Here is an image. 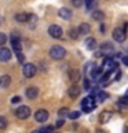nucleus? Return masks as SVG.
I'll return each instance as SVG.
<instances>
[{"label": "nucleus", "instance_id": "obj_10", "mask_svg": "<svg viewBox=\"0 0 128 133\" xmlns=\"http://www.w3.org/2000/svg\"><path fill=\"white\" fill-rule=\"evenodd\" d=\"M25 94H26L28 98L33 100V98H36L37 96H39V89H37V87H35V86H30V87H28V89H26Z\"/></svg>", "mask_w": 128, "mask_h": 133}, {"label": "nucleus", "instance_id": "obj_9", "mask_svg": "<svg viewBox=\"0 0 128 133\" xmlns=\"http://www.w3.org/2000/svg\"><path fill=\"white\" fill-rule=\"evenodd\" d=\"M10 58H11L10 49H7V47H0V61L6 62V61H10Z\"/></svg>", "mask_w": 128, "mask_h": 133}, {"label": "nucleus", "instance_id": "obj_16", "mask_svg": "<svg viewBox=\"0 0 128 133\" xmlns=\"http://www.w3.org/2000/svg\"><path fill=\"white\" fill-rule=\"evenodd\" d=\"M90 25L88 24H85V22H83L80 26L77 28V31H78V35H87V33H90Z\"/></svg>", "mask_w": 128, "mask_h": 133}, {"label": "nucleus", "instance_id": "obj_8", "mask_svg": "<svg viewBox=\"0 0 128 133\" xmlns=\"http://www.w3.org/2000/svg\"><path fill=\"white\" fill-rule=\"evenodd\" d=\"M15 19L18 22H28L29 19H36L35 15H30V14H26V12H19V14L15 15Z\"/></svg>", "mask_w": 128, "mask_h": 133}, {"label": "nucleus", "instance_id": "obj_6", "mask_svg": "<svg viewBox=\"0 0 128 133\" xmlns=\"http://www.w3.org/2000/svg\"><path fill=\"white\" fill-rule=\"evenodd\" d=\"M48 33L50 36L54 37V39H59V37H62V28L59 26V25H51V26L48 28Z\"/></svg>", "mask_w": 128, "mask_h": 133}, {"label": "nucleus", "instance_id": "obj_40", "mask_svg": "<svg viewBox=\"0 0 128 133\" xmlns=\"http://www.w3.org/2000/svg\"><path fill=\"white\" fill-rule=\"evenodd\" d=\"M51 133H54V132H51Z\"/></svg>", "mask_w": 128, "mask_h": 133}, {"label": "nucleus", "instance_id": "obj_33", "mask_svg": "<svg viewBox=\"0 0 128 133\" xmlns=\"http://www.w3.org/2000/svg\"><path fill=\"white\" fill-rule=\"evenodd\" d=\"M63 122H65L63 119H58V121H57V123H55V126H57V128H61V126H63Z\"/></svg>", "mask_w": 128, "mask_h": 133}, {"label": "nucleus", "instance_id": "obj_1", "mask_svg": "<svg viewBox=\"0 0 128 133\" xmlns=\"http://www.w3.org/2000/svg\"><path fill=\"white\" fill-rule=\"evenodd\" d=\"M65 56H66V50L62 46H54L50 50V57L52 60H62Z\"/></svg>", "mask_w": 128, "mask_h": 133}, {"label": "nucleus", "instance_id": "obj_34", "mask_svg": "<svg viewBox=\"0 0 128 133\" xmlns=\"http://www.w3.org/2000/svg\"><path fill=\"white\" fill-rule=\"evenodd\" d=\"M84 87H85V90H90V81H88V79H85V81H84Z\"/></svg>", "mask_w": 128, "mask_h": 133}, {"label": "nucleus", "instance_id": "obj_21", "mask_svg": "<svg viewBox=\"0 0 128 133\" xmlns=\"http://www.w3.org/2000/svg\"><path fill=\"white\" fill-rule=\"evenodd\" d=\"M118 105L120 107H127L128 105V96H123V97H120Z\"/></svg>", "mask_w": 128, "mask_h": 133}, {"label": "nucleus", "instance_id": "obj_7", "mask_svg": "<svg viewBox=\"0 0 128 133\" xmlns=\"http://www.w3.org/2000/svg\"><path fill=\"white\" fill-rule=\"evenodd\" d=\"M35 119H36V122H40V123H43L45 122V121L48 119V111H45V110H37L36 111V114H35Z\"/></svg>", "mask_w": 128, "mask_h": 133}, {"label": "nucleus", "instance_id": "obj_19", "mask_svg": "<svg viewBox=\"0 0 128 133\" xmlns=\"http://www.w3.org/2000/svg\"><path fill=\"white\" fill-rule=\"evenodd\" d=\"M95 97H97V100H99V101H105L106 98H109V94L106 93V91H99V93L95 96Z\"/></svg>", "mask_w": 128, "mask_h": 133}, {"label": "nucleus", "instance_id": "obj_25", "mask_svg": "<svg viewBox=\"0 0 128 133\" xmlns=\"http://www.w3.org/2000/svg\"><path fill=\"white\" fill-rule=\"evenodd\" d=\"M7 125H8L7 119L4 118V116H0V129H6Z\"/></svg>", "mask_w": 128, "mask_h": 133}, {"label": "nucleus", "instance_id": "obj_31", "mask_svg": "<svg viewBox=\"0 0 128 133\" xmlns=\"http://www.w3.org/2000/svg\"><path fill=\"white\" fill-rule=\"evenodd\" d=\"M72 3H73V6L74 7H81V4H83V0H72Z\"/></svg>", "mask_w": 128, "mask_h": 133}, {"label": "nucleus", "instance_id": "obj_2", "mask_svg": "<svg viewBox=\"0 0 128 133\" xmlns=\"http://www.w3.org/2000/svg\"><path fill=\"white\" fill-rule=\"evenodd\" d=\"M95 100L92 96H88V97H85V98H83V101H81V108H83V111L84 112H91L95 108Z\"/></svg>", "mask_w": 128, "mask_h": 133}, {"label": "nucleus", "instance_id": "obj_18", "mask_svg": "<svg viewBox=\"0 0 128 133\" xmlns=\"http://www.w3.org/2000/svg\"><path fill=\"white\" fill-rule=\"evenodd\" d=\"M85 47L88 50H94L97 47V40H95L94 37H88V39L85 40Z\"/></svg>", "mask_w": 128, "mask_h": 133}, {"label": "nucleus", "instance_id": "obj_5", "mask_svg": "<svg viewBox=\"0 0 128 133\" xmlns=\"http://www.w3.org/2000/svg\"><path fill=\"white\" fill-rule=\"evenodd\" d=\"M15 115L18 116L19 119H28L30 116V108L26 105H21L18 110L15 111Z\"/></svg>", "mask_w": 128, "mask_h": 133}, {"label": "nucleus", "instance_id": "obj_39", "mask_svg": "<svg viewBox=\"0 0 128 133\" xmlns=\"http://www.w3.org/2000/svg\"><path fill=\"white\" fill-rule=\"evenodd\" d=\"M125 96H128V90H127V93H125Z\"/></svg>", "mask_w": 128, "mask_h": 133}, {"label": "nucleus", "instance_id": "obj_23", "mask_svg": "<svg viewBox=\"0 0 128 133\" xmlns=\"http://www.w3.org/2000/svg\"><path fill=\"white\" fill-rule=\"evenodd\" d=\"M69 36L70 37H72V39H77V37H78V31H77V29H70V31H69Z\"/></svg>", "mask_w": 128, "mask_h": 133}, {"label": "nucleus", "instance_id": "obj_4", "mask_svg": "<svg viewBox=\"0 0 128 133\" xmlns=\"http://www.w3.org/2000/svg\"><path fill=\"white\" fill-rule=\"evenodd\" d=\"M36 66L30 64V62H28V64H23V68H22V74L25 78H33L36 75Z\"/></svg>", "mask_w": 128, "mask_h": 133}, {"label": "nucleus", "instance_id": "obj_28", "mask_svg": "<svg viewBox=\"0 0 128 133\" xmlns=\"http://www.w3.org/2000/svg\"><path fill=\"white\" fill-rule=\"evenodd\" d=\"M6 42H7V36H6V33L0 32V46L6 44Z\"/></svg>", "mask_w": 128, "mask_h": 133}, {"label": "nucleus", "instance_id": "obj_11", "mask_svg": "<svg viewBox=\"0 0 128 133\" xmlns=\"http://www.w3.org/2000/svg\"><path fill=\"white\" fill-rule=\"evenodd\" d=\"M113 53V44L109 43V42H106V43H102L101 44V54H106V56H109V54Z\"/></svg>", "mask_w": 128, "mask_h": 133}, {"label": "nucleus", "instance_id": "obj_35", "mask_svg": "<svg viewBox=\"0 0 128 133\" xmlns=\"http://www.w3.org/2000/svg\"><path fill=\"white\" fill-rule=\"evenodd\" d=\"M123 62L128 66V56H124V57H123Z\"/></svg>", "mask_w": 128, "mask_h": 133}, {"label": "nucleus", "instance_id": "obj_17", "mask_svg": "<svg viewBox=\"0 0 128 133\" xmlns=\"http://www.w3.org/2000/svg\"><path fill=\"white\" fill-rule=\"evenodd\" d=\"M92 18L95 19V21H103L105 19V14H103V11H101V10H95V11H92Z\"/></svg>", "mask_w": 128, "mask_h": 133}, {"label": "nucleus", "instance_id": "obj_29", "mask_svg": "<svg viewBox=\"0 0 128 133\" xmlns=\"http://www.w3.org/2000/svg\"><path fill=\"white\" fill-rule=\"evenodd\" d=\"M94 4H95V0H85V6L88 10H91V8L94 7Z\"/></svg>", "mask_w": 128, "mask_h": 133}, {"label": "nucleus", "instance_id": "obj_38", "mask_svg": "<svg viewBox=\"0 0 128 133\" xmlns=\"http://www.w3.org/2000/svg\"><path fill=\"white\" fill-rule=\"evenodd\" d=\"M32 133H40L39 130H35V132H32Z\"/></svg>", "mask_w": 128, "mask_h": 133}, {"label": "nucleus", "instance_id": "obj_13", "mask_svg": "<svg viewBox=\"0 0 128 133\" xmlns=\"http://www.w3.org/2000/svg\"><path fill=\"white\" fill-rule=\"evenodd\" d=\"M111 118V112L110 111H102L99 115V122L101 123H107Z\"/></svg>", "mask_w": 128, "mask_h": 133}, {"label": "nucleus", "instance_id": "obj_22", "mask_svg": "<svg viewBox=\"0 0 128 133\" xmlns=\"http://www.w3.org/2000/svg\"><path fill=\"white\" fill-rule=\"evenodd\" d=\"M69 76H70V79H72L73 82H77L78 79H80V74H78L77 71H72V72L69 74Z\"/></svg>", "mask_w": 128, "mask_h": 133}, {"label": "nucleus", "instance_id": "obj_27", "mask_svg": "<svg viewBox=\"0 0 128 133\" xmlns=\"http://www.w3.org/2000/svg\"><path fill=\"white\" fill-rule=\"evenodd\" d=\"M69 114V110H68V108H61V110L59 111H58V115H59V116H66V115H68Z\"/></svg>", "mask_w": 128, "mask_h": 133}, {"label": "nucleus", "instance_id": "obj_3", "mask_svg": "<svg viewBox=\"0 0 128 133\" xmlns=\"http://www.w3.org/2000/svg\"><path fill=\"white\" fill-rule=\"evenodd\" d=\"M125 28H127V24H124L123 28H116L113 31V39L118 43H123L127 37V33H125Z\"/></svg>", "mask_w": 128, "mask_h": 133}, {"label": "nucleus", "instance_id": "obj_32", "mask_svg": "<svg viewBox=\"0 0 128 133\" xmlns=\"http://www.w3.org/2000/svg\"><path fill=\"white\" fill-rule=\"evenodd\" d=\"M19 101H21V97H19V96H14V97L11 98V103H12V104H15V103H19Z\"/></svg>", "mask_w": 128, "mask_h": 133}, {"label": "nucleus", "instance_id": "obj_30", "mask_svg": "<svg viewBox=\"0 0 128 133\" xmlns=\"http://www.w3.org/2000/svg\"><path fill=\"white\" fill-rule=\"evenodd\" d=\"M15 54H17V58H18L19 62H23V61H25V57H23L22 51H18V53H15Z\"/></svg>", "mask_w": 128, "mask_h": 133}, {"label": "nucleus", "instance_id": "obj_12", "mask_svg": "<svg viewBox=\"0 0 128 133\" xmlns=\"http://www.w3.org/2000/svg\"><path fill=\"white\" fill-rule=\"evenodd\" d=\"M58 15L63 19H70L72 18V11L66 7H62V8H59V11H58Z\"/></svg>", "mask_w": 128, "mask_h": 133}, {"label": "nucleus", "instance_id": "obj_24", "mask_svg": "<svg viewBox=\"0 0 128 133\" xmlns=\"http://www.w3.org/2000/svg\"><path fill=\"white\" fill-rule=\"evenodd\" d=\"M68 116L70 119H77L78 116H80V111H73V112H69Z\"/></svg>", "mask_w": 128, "mask_h": 133}, {"label": "nucleus", "instance_id": "obj_26", "mask_svg": "<svg viewBox=\"0 0 128 133\" xmlns=\"http://www.w3.org/2000/svg\"><path fill=\"white\" fill-rule=\"evenodd\" d=\"M39 132L40 133H51L52 132V126H44V128L39 129Z\"/></svg>", "mask_w": 128, "mask_h": 133}, {"label": "nucleus", "instance_id": "obj_14", "mask_svg": "<svg viewBox=\"0 0 128 133\" xmlns=\"http://www.w3.org/2000/svg\"><path fill=\"white\" fill-rule=\"evenodd\" d=\"M80 91H81L80 87H78L77 85H73V86H70V89H69V96L72 98H76V97L80 96Z\"/></svg>", "mask_w": 128, "mask_h": 133}, {"label": "nucleus", "instance_id": "obj_15", "mask_svg": "<svg viewBox=\"0 0 128 133\" xmlns=\"http://www.w3.org/2000/svg\"><path fill=\"white\" fill-rule=\"evenodd\" d=\"M11 83V76L10 75H3V76H0V87H8Z\"/></svg>", "mask_w": 128, "mask_h": 133}, {"label": "nucleus", "instance_id": "obj_20", "mask_svg": "<svg viewBox=\"0 0 128 133\" xmlns=\"http://www.w3.org/2000/svg\"><path fill=\"white\" fill-rule=\"evenodd\" d=\"M11 44H12V49H14L15 53H18V51H21V50H22V46H21V42H19V40L11 42Z\"/></svg>", "mask_w": 128, "mask_h": 133}, {"label": "nucleus", "instance_id": "obj_36", "mask_svg": "<svg viewBox=\"0 0 128 133\" xmlns=\"http://www.w3.org/2000/svg\"><path fill=\"white\" fill-rule=\"evenodd\" d=\"M97 133H107V132H106V130H101V129H98Z\"/></svg>", "mask_w": 128, "mask_h": 133}, {"label": "nucleus", "instance_id": "obj_37", "mask_svg": "<svg viewBox=\"0 0 128 133\" xmlns=\"http://www.w3.org/2000/svg\"><path fill=\"white\" fill-rule=\"evenodd\" d=\"M124 133H128V126H125V128H124Z\"/></svg>", "mask_w": 128, "mask_h": 133}]
</instances>
